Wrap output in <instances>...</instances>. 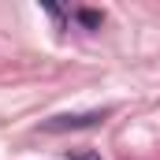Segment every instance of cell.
Returning a JSON list of instances; mask_svg holds the SVG:
<instances>
[{"mask_svg": "<svg viewBox=\"0 0 160 160\" xmlns=\"http://www.w3.org/2000/svg\"><path fill=\"white\" fill-rule=\"evenodd\" d=\"M108 119V108H93V112H63V116H52V119L41 123L45 134H67V130H89V127H101Z\"/></svg>", "mask_w": 160, "mask_h": 160, "instance_id": "6da1fadb", "label": "cell"}, {"mask_svg": "<svg viewBox=\"0 0 160 160\" xmlns=\"http://www.w3.org/2000/svg\"><path fill=\"white\" fill-rule=\"evenodd\" d=\"M78 22H82V26H89V30H97V26L104 22V15H101V11H89V8H82V11H78Z\"/></svg>", "mask_w": 160, "mask_h": 160, "instance_id": "7a4b0ae2", "label": "cell"}, {"mask_svg": "<svg viewBox=\"0 0 160 160\" xmlns=\"http://www.w3.org/2000/svg\"><path fill=\"white\" fill-rule=\"evenodd\" d=\"M71 160H101V153H93V149H78V153H67Z\"/></svg>", "mask_w": 160, "mask_h": 160, "instance_id": "3957f363", "label": "cell"}]
</instances>
